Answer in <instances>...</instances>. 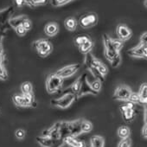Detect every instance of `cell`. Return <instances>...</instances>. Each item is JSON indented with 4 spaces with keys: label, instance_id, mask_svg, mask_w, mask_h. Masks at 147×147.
<instances>
[{
    "label": "cell",
    "instance_id": "cell-1",
    "mask_svg": "<svg viewBox=\"0 0 147 147\" xmlns=\"http://www.w3.org/2000/svg\"><path fill=\"white\" fill-rule=\"evenodd\" d=\"M78 99L76 94H74L72 93H67L61 97H59L57 99L51 100V105L61 109H66L68 107H70L74 102L76 101Z\"/></svg>",
    "mask_w": 147,
    "mask_h": 147
},
{
    "label": "cell",
    "instance_id": "cell-2",
    "mask_svg": "<svg viewBox=\"0 0 147 147\" xmlns=\"http://www.w3.org/2000/svg\"><path fill=\"white\" fill-rule=\"evenodd\" d=\"M63 84V79L56 76L55 74L49 76L46 80V89L49 94H54L58 92Z\"/></svg>",
    "mask_w": 147,
    "mask_h": 147
},
{
    "label": "cell",
    "instance_id": "cell-3",
    "mask_svg": "<svg viewBox=\"0 0 147 147\" xmlns=\"http://www.w3.org/2000/svg\"><path fill=\"white\" fill-rule=\"evenodd\" d=\"M34 47L37 50L38 55L42 57H46L53 50V46L51 42L47 39L36 40L34 42Z\"/></svg>",
    "mask_w": 147,
    "mask_h": 147
},
{
    "label": "cell",
    "instance_id": "cell-4",
    "mask_svg": "<svg viewBox=\"0 0 147 147\" xmlns=\"http://www.w3.org/2000/svg\"><path fill=\"white\" fill-rule=\"evenodd\" d=\"M80 68H81V64H78V63L70 64V65H67V66L57 70L55 75L64 80L66 78L75 76Z\"/></svg>",
    "mask_w": 147,
    "mask_h": 147
},
{
    "label": "cell",
    "instance_id": "cell-5",
    "mask_svg": "<svg viewBox=\"0 0 147 147\" xmlns=\"http://www.w3.org/2000/svg\"><path fill=\"white\" fill-rule=\"evenodd\" d=\"M103 43H104V55L105 57L107 58V60H108L109 61H111L113 59H114L119 53L117 52L111 42V37L107 35V34H104L103 36Z\"/></svg>",
    "mask_w": 147,
    "mask_h": 147
},
{
    "label": "cell",
    "instance_id": "cell-6",
    "mask_svg": "<svg viewBox=\"0 0 147 147\" xmlns=\"http://www.w3.org/2000/svg\"><path fill=\"white\" fill-rule=\"evenodd\" d=\"M98 23V16L95 13H87L82 15L78 24L81 25V27L84 29H88L95 26Z\"/></svg>",
    "mask_w": 147,
    "mask_h": 147
},
{
    "label": "cell",
    "instance_id": "cell-7",
    "mask_svg": "<svg viewBox=\"0 0 147 147\" xmlns=\"http://www.w3.org/2000/svg\"><path fill=\"white\" fill-rule=\"evenodd\" d=\"M131 94V90L128 86L120 85L115 89L114 94H113V99L117 100L128 101V99Z\"/></svg>",
    "mask_w": 147,
    "mask_h": 147
},
{
    "label": "cell",
    "instance_id": "cell-8",
    "mask_svg": "<svg viewBox=\"0 0 147 147\" xmlns=\"http://www.w3.org/2000/svg\"><path fill=\"white\" fill-rule=\"evenodd\" d=\"M128 55L130 56L135 57V58H144L147 57V44L139 42L136 47L129 49L127 51Z\"/></svg>",
    "mask_w": 147,
    "mask_h": 147
},
{
    "label": "cell",
    "instance_id": "cell-9",
    "mask_svg": "<svg viewBox=\"0 0 147 147\" xmlns=\"http://www.w3.org/2000/svg\"><path fill=\"white\" fill-rule=\"evenodd\" d=\"M86 94H93V95H96L97 93H95L90 87L89 83L87 82L86 80V74H83L82 76V85H81V89L77 94V97L80 98L83 95Z\"/></svg>",
    "mask_w": 147,
    "mask_h": 147
},
{
    "label": "cell",
    "instance_id": "cell-10",
    "mask_svg": "<svg viewBox=\"0 0 147 147\" xmlns=\"http://www.w3.org/2000/svg\"><path fill=\"white\" fill-rule=\"evenodd\" d=\"M41 136L48 137V138H52L54 140L61 139V136H60V133H59V122H56L55 124H54V125H52L50 128L44 130L42 132Z\"/></svg>",
    "mask_w": 147,
    "mask_h": 147
},
{
    "label": "cell",
    "instance_id": "cell-11",
    "mask_svg": "<svg viewBox=\"0 0 147 147\" xmlns=\"http://www.w3.org/2000/svg\"><path fill=\"white\" fill-rule=\"evenodd\" d=\"M81 124H82V119L67 121V128H68L69 136L77 137L82 133V129H81Z\"/></svg>",
    "mask_w": 147,
    "mask_h": 147
},
{
    "label": "cell",
    "instance_id": "cell-12",
    "mask_svg": "<svg viewBox=\"0 0 147 147\" xmlns=\"http://www.w3.org/2000/svg\"><path fill=\"white\" fill-rule=\"evenodd\" d=\"M116 34L121 41H126L131 37V30L125 24H119L116 28Z\"/></svg>",
    "mask_w": 147,
    "mask_h": 147
},
{
    "label": "cell",
    "instance_id": "cell-13",
    "mask_svg": "<svg viewBox=\"0 0 147 147\" xmlns=\"http://www.w3.org/2000/svg\"><path fill=\"white\" fill-rule=\"evenodd\" d=\"M62 140H63V143L67 144L69 147H86L85 143L82 140L76 138V137L67 136Z\"/></svg>",
    "mask_w": 147,
    "mask_h": 147
},
{
    "label": "cell",
    "instance_id": "cell-14",
    "mask_svg": "<svg viewBox=\"0 0 147 147\" xmlns=\"http://www.w3.org/2000/svg\"><path fill=\"white\" fill-rule=\"evenodd\" d=\"M84 62L88 67V69L92 68V67H95L97 68V67L99 66V64L101 62L99 59H97L94 55H92L90 52L85 55V59H84Z\"/></svg>",
    "mask_w": 147,
    "mask_h": 147
},
{
    "label": "cell",
    "instance_id": "cell-15",
    "mask_svg": "<svg viewBox=\"0 0 147 147\" xmlns=\"http://www.w3.org/2000/svg\"><path fill=\"white\" fill-rule=\"evenodd\" d=\"M59 31V26L55 22H51L45 25L44 27V32L48 36H55Z\"/></svg>",
    "mask_w": 147,
    "mask_h": 147
},
{
    "label": "cell",
    "instance_id": "cell-16",
    "mask_svg": "<svg viewBox=\"0 0 147 147\" xmlns=\"http://www.w3.org/2000/svg\"><path fill=\"white\" fill-rule=\"evenodd\" d=\"M12 100L17 107H30L28 101L26 100L24 94H15L12 96Z\"/></svg>",
    "mask_w": 147,
    "mask_h": 147
},
{
    "label": "cell",
    "instance_id": "cell-17",
    "mask_svg": "<svg viewBox=\"0 0 147 147\" xmlns=\"http://www.w3.org/2000/svg\"><path fill=\"white\" fill-rule=\"evenodd\" d=\"M27 18H28L25 15H21V16H18V17H15V18H11L9 20V25H10V27H11L13 29H16L17 27L22 25L25 19H27Z\"/></svg>",
    "mask_w": 147,
    "mask_h": 147
},
{
    "label": "cell",
    "instance_id": "cell-18",
    "mask_svg": "<svg viewBox=\"0 0 147 147\" xmlns=\"http://www.w3.org/2000/svg\"><path fill=\"white\" fill-rule=\"evenodd\" d=\"M65 28L69 31H75L77 28L78 22L75 18H67L64 22Z\"/></svg>",
    "mask_w": 147,
    "mask_h": 147
},
{
    "label": "cell",
    "instance_id": "cell-19",
    "mask_svg": "<svg viewBox=\"0 0 147 147\" xmlns=\"http://www.w3.org/2000/svg\"><path fill=\"white\" fill-rule=\"evenodd\" d=\"M138 94L141 104H146V102H147V84L145 82L141 85Z\"/></svg>",
    "mask_w": 147,
    "mask_h": 147
},
{
    "label": "cell",
    "instance_id": "cell-20",
    "mask_svg": "<svg viewBox=\"0 0 147 147\" xmlns=\"http://www.w3.org/2000/svg\"><path fill=\"white\" fill-rule=\"evenodd\" d=\"M91 147H104V144H105V140L104 138H102L101 136H93L91 138Z\"/></svg>",
    "mask_w": 147,
    "mask_h": 147
},
{
    "label": "cell",
    "instance_id": "cell-21",
    "mask_svg": "<svg viewBox=\"0 0 147 147\" xmlns=\"http://www.w3.org/2000/svg\"><path fill=\"white\" fill-rule=\"evenodd\" d=\"M93 48H94V42L91 39H89L84 44H82V46L79 47V50H80L81 53L86 55V54L89 53L93 49Z\"/></svg>",
    "mask_w": 147,
    "mask_h": 147
},
{
    "label": "cell",
    "instance_id": "cell-22",
    "mask_svg": "<svg viewBox=\"0 0 147 147\" xmlns=\"http://www.w3.org/2000/svg\"><path fill=\"white\" fill-rule=\"evenodd\" d=\"M131 134V130L128 126L126 125H121L119 129H118V136L123 139V138H127L130 137Z\"/></svg>",
    "mask_w": 147,
    "mask_h": 147
},
{
    "label": "cell",
    "instance_id": "cell-23",
    "mask_svg": "<svg viewBox=\"0 0 147 147\" xmlns=\"http://www.w3.org/2000/svg\"><path fill=\"white\" fill-rule=\"evenodd\" d=\"M122 114H123V119L126 122H130L134 119L136 111H135V109H127L125 112H123Z\"/></svg>",
    "mask_w": 147,
    "mask_h": 147
},
{
    "label": "cell",
    "instance_id": "cell-24",
    "mask_svg": "<svg viewBox=\"0 0 147 147\" xmlns=\"http://www.w3.org/2000/svg\"><path fill=\"white\" fill-rule=\"evenodd\" d=\"M81 85H82V76H80L75 82H74L71 87L69 88V89L71 90V93L74 94H78L80 89H81Z\"/></svg>",
    "mask_w": 147,
    "mask_h": 147
},
{
    "label": "cell",
    "instance_id": "cell-25",
    "mask_svg": "<svg viewBox=\"0 0 147 147\" xmlns=\"http://www.w3.org/2000/svg\"><path fill=\"white\" fill-rule=\"evenodd\" d=\"M88 82V81H87ZM91 87V88L95 92V93H99L101 89V87H102V82H100L99 80H96V79H93V81H90V82H88Z\"/></svg>",
    "mask_w": 147,
    "mask_h": 147
},
{
    "label": "cell",
    "instance_id": "cell-26",
    "mask_svg": "<svg viewBox=\"0 0 147 147\" xmlns=\"http://www.w3.org/2000/svg\"><path fill=\"white\" fill-rule=\"evenodd\" d=\"M21 91L23 94H31L33 93V86L30 82H25L21 85Z\"/></svg>",
    "mask_w": 147,
    "mask_h": 147
},
{
    "label": "cell",
    "instance_id": "cell-27",
    "mask_svg": "<svg viewBox=\"0 0 147 147\" xmlns=\"http://www.w3.org/2000/svg\"><path fill=\"white\" fill-rule=\"evenodd\" d=\"M81 129L82 132H89L93 129V124L86 119H82V124H81Z\"/></svg>",
    "mask_w": 147,
    "mask_h": 147
},
{
    "label": "cell",
    "instance_id": "cell-28",
    "mask_svg": "<svg viewBox=\"0 0 147 147\" xmlns=\"http://www.w3.org/2000/svg\"><path fill=\"white\" fill-rule=\"evenodd\" d=\"M111 42H112V45L113 47V49L119 53V51L121 50V49L123 48L124 46V42L119 40V39H114V38H112L111 37Z\"/></svg>",
    "mask_w": 147,
    "mask_h": 147
},
{
    "label": "cell",
    "instance_id": "cell-29",
    "mask_svg": "<svg viewBox=\"0 0 147 147\" xmlns=\"http://www.w3.org/2000/svg\"><path fill=\"white\" fill-rule=\"evenodd\" d=\"M89 39L90 38L88 36H77L75 39V42L78 47H80L82 44H84L87 41H88Z\"/></svg>",
    "mask_w": 147,
    "mask_h": 147
},
{
    "label": "cell",
    "instance_id": "cell-30",
    "mask_svg": "<svg viewBox=\"0 0 147 147\" xmlns=\"http://www.w3.org/2000/svg\"><path fill=\"white\" fill-rule=\"evenodd\" d=\"M97 70L99 71V73L100 74V75L102 76H104V77L108 74V68H107V67L104 63H102V62H100L99 64V66L97 67Z\"/></svg>",
    "mask_w": 147,
    "mask_h": 147
},
{
    "label": "cell",
    "instance_id": "cell-31",
    "mask_svg": "<svg viewBox=\"0 0 147 147\" xmlns=\"http://www.w3.org/2000/svg\"><path fill=\"white\" fill-rule=\"evenodd\" d=\"M128 101H130V102H131L133 104H141L138 94L137 93H134V92H131V94H130Z\"/></svg>",
    "mask_w": 147,
    "mask_h": 147
},
{
    "label": "cell",
    "instance_id": "cell-32",
    "mask_svg": "<svg viewBox=\"0 0 147 147\" xmlns=\"http://www.w3.org/2000/svg\"><path fill=\"white\" fill-rule=\"evenodd\" d=\"M72 1H74V0H51V5L53 6L57 7V6H61L66 4H68Z\"/></svg>",
    "mask_w": 147,
    "mask_h": 147
},
{
    "label": "cell",
    "instance_id": "cell-33",
    "mask_svg": "<svg viewBox=\"0 0 147 147\" xmlns=\"http://www.w3.org/2000/svg\"><path fill=\"white\" fill-rule=\"evenodd\" d=\"M119 109H120L121 113L125 112L127 109H135V104H133V103H131L130 101H126V103H125L122 106H120Z\"/></svg>",
    "mask_w": 147,
    "mask_h": 147
},
{
    "label": "cell",
    "instance_id": "cell-34",
    "mask_svg": "<svg viewBox=\"0 0 147 147\" xmlns=\"http://www.w3.org/2000/svg\"><path fill=\"white\" fill-rule=\"evenodd\" d=\"M131 140L130 138H127L121 139L118 144V147H131Z\"/></svg>",
    "mask_w": 147,
    "mask_h": 147
},
{
    "label": "cell",
    "instance_id": "cell-35",
    "mask_svg": "<svg viewBox=\"0 0 147 147\" xmlns=\"http://www.w3.org/2000/svg\"><path fill=\"white\" fill-rule=\"evenodd\" d=\"M7 78H8V74L5 67H4V65H0V80L5 81L7 80Z\"/></svg>",
    "mask_w": 147,
    "mask_h": 147
},
{
    "label": "cell",
    "instance_id": "cell-36",
    "mask_svg": "<svg viewBox=\"0 0 147 147\" xmlns=\"http://www.w3.org/2000/svg\"><path fill=\"white\" fill-rule=\"evenodd\" d=\"M120 63H121V56H120L119 54L114 59H113V60L111 61V65H112V67H114V68L118 67L120 65Z\"/></svg>",
    "mask_w": 147,
    "mask_h": 147
},
{
    "label": "cell",
    "instance_id": "cell-37",
    "mask_svg": "<svg viewBox=\"0 0 147 147\" xmlns=\"http://www.w3.org/2000/svg\"><path fill=\"white\" fill-rule=\"evenodd\" d=\"M26 132L24 129H18L15 132V136L18 139H24L25 138Z\"/></svg>",
    "mask_w": 147,
    "mask_h": 147
},
{
    "label": "cell",
    "instance_id": "cell-38",
    "mask_svg": "<svg viewBox=\"0 0 147 147\" xmlns=\"http://www.w3.org/2000/svg\"><path fill=\"white\" fill-rule=\"evenodd\" d=\"M48 3V0H31V7L43 5Z\"/></svg>",
    "mask_w": 147,
    "mask_h": 147
},
{
    "label": "cell",
    "instance_id": "cell-39",
    "mask_svg": "<svg viewBox=\"0 0 147 147\" xmlns=\"http://www.w3.org/2000/svg\"><path fill=\"white\" fill-rule=\"evenodd\" d=\"M22 26L25 29L26 31H28V30H30L32 28V23H31V21L29 18H27V19H25L24 21V23L22 24Z\"/></svg>",
    "mask_w": 147,
    "mask_h": 147
},
{
    "label": "cell",
    "instance_id": "cell-40",
    "mask_svg": "<svg viewBox=\"0 0 147 147\" xmlns=\"http://www.w3.org/2000/svg\"><path fill=\"white\" fill-rule=\"evenodd\" d=\"M15 30H16V33H17L19 36H25V34H26V32H27V31L25 30V29H24L22 25L17 27V28L15 29Z\"/></svg>",
    "mask_w": 147,
    "mask_h": 147
},
{
    "label": "cell",
    "instance_id": "cell-41",
    "mask_svg": "<svg viewBox=\"0 0 147 147\" xmlns=\"http://www.w3.org/2000/svg\"><path fill=\"white\" fill-rule=\"evenodd\" d=\"M14 1H15V4L18 7H22V6L26 5L25 0H14Z\"/></svg>",
    "mask_w": 147,
    "mask_h": 147
},
{
    "label": "cell",
    "instance_id": "cell-42",
    "mask_svg": "<svg viewBox=\"0 0 147 147\" xmlns=\"http://www.w3.org/2000/svg\"><path fill=\"white\" fill-rule=\"evenodd\" d=\"M146 37H147V33L144 32V34H142V36H140V42L141 43H144V44H147V40H146Z\"/></svg>",
    "mask_w": 147,
    "mask_h": 147
},
{
    "label": "cell",
    "instance_id": "cell-43",
    "mask_svg": "<svg viewBox=\"0 0 147 147\" xmlns=\"http://www.w3.org/2000/svg\"><path fill=\"white\" fill-rule=\"evenodd\" d=\"M146 131H147V123L144 122V125L143 130H142V135H143V137H144V138H147V132H146Z\"/></svg>",
    "mask_w": 147,
    "mask_h": 147
},
{
    "label": "cell",
    "instance_id": "cell-44",
    "mask_svg": "<svg viewBox=\"0 0 147 147\" xmlns=\"http://www.w3.org/2000/svg\"><path fill=\"white\" fill-rule=\"evenodd\" d=\"M4 59H5L4 55H0V65H3V63H4Z\"/></svg>",
    "mask_w": 147,
    "mask_h": 147
},
{
    "label": "cell",
    "instance_id": "cell-45",
    "mask_svg": "<svg viewBox=\"0 0 147 147\" xmlns=\"http://www.w3.org/2000/svg\"><path fill=\"white\" fill-rule=\"evenodd\" d=\"M3 52H4V49H3L1 42H0V55H3Z\"/></svg>",
    "mask_w": 147,
    "mask_h": 147
}]
</instances>
